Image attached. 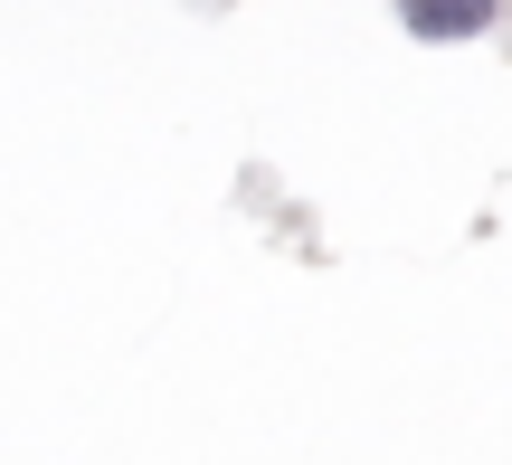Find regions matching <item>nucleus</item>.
<instances>
[{
	"label": "nucleus",
	"mask_w": 512,
	"mask_h": 465,
	"mask_svg": "<svg viewBox=\"0 0 512 465\" xmlns=\"http://www.w3.org/2000/svg\"><path fill=\"white\" fill-rule=\"evenodd\" d=\"M399 10L408 38H427V48H456V38H484L503 19V0H389Z\"/></svg>",
	"instance_id": "f257e3e1"
}]
</instances>
